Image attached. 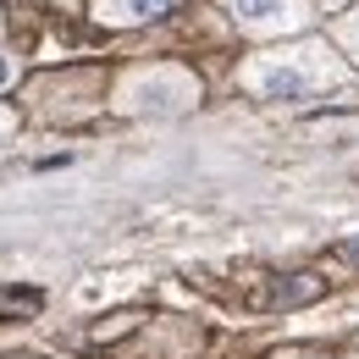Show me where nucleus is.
Returning a JSON list of instances; mask_svg holds the SVG:
<instances>
[{
    "label": "nucleus",
    "instance_id": "nucleus-1",
    "mask_svg": "<svg viewBox=\"0 0 359 359\" xmlns=\"http://www.w3.org/2000/svg\"><path fill=\"white\" fill-rule=\"evenodd\" d=\"M243 89H255L260 100H315V94H348V72L332 55V45H293L271 50L260 61L243 67Z\"/></svg>",
    "mask_w": 359,
    "mask_h": 359
},
{
    "label": "nucleus",
    "instance_id": "nucleus-2",
    "mask_svg": "<svg viewBox=\"0 0 359 359\" xmlns=\"http://www.w3.org/2000/svg\"><path fill=\"white\" fill-rule=\"evenodd\" d=\"M243 34H293L310 22V0H222Z\"/></svg>",
    "mask_w": 359,
    "mask_h": 359
},
{
    "label": "nucleus",
    "instance_id": "nucleus-4",
    "mask_svg": "<svg viewBox=\"0 0 359 359\" xmlns=\"http://www.w3.org/2000/svg\"><path fill=\"white\" fill-rule=\"evenodd\" d=\"M332 34H337V45H343V50H348V55L359 61V11H348V17H343Z\"/></svg>",
    "mask_w": 359,
    "mask_h": 359
},
{
    "label": "nucleus",
    "instance_id": "nucleus-8",
    "mask_svg": "<svg viewBox=\"0 0 359 359\" xmlns=\"http://www.w3.org/2000/svg\"><path fill=\"white\" fill-rule=\"evenodd\" d=\"M326 6H343V0H326Z\"/></svg>",
    "mask_w": 359,
    "mask_h": 359
},
{
    "label": "nucleus",
    "instance_id": "nucleus-6",
    "mask_svg": "<svg viewBox=\"0 0 359 359\" xmlns=\"http://www.w3.org/2000/svg\"><path fill=\"white\" fill-rule=\"evenodd\" d=\"M6 83H11V55L0 50V89H6Z\"/></svg>",
    "mask_w": 359,
    "mask_h": 359
},
{
    "label": "nucleus",
    "instance_id": "nucleus-3",
    "mask_svg": "<svg viewBox=\"0 0 359 359\" xmlns=\"http://www.w3.org/2000/svg\"><path fill=\"white\" fill-rule=\"evenodd\" d=\"M172 6H177V0H94L100 22H111V28H133V22H149V17L172 11Z\"/></svg>",
    "mask_w": 359,
    "mask_h": 359
},
{
    "label": "nucleus",
    "instance_id": "nucleus-5",
    "mask_svg": "<svg viewBox=\"0 0 359 359\" xmlns=\"http://www.w3.org/2000/svg\"><path fill=\"white\" fill-rule=\"evenodd\" d=\"M0 310H39V293H0Z\"/></svg>",
    "mask_w": 359,
    "mask_h": 359
},
{
    "label": "nucleus",
    "instance_id": "nucleus-7",
    "mask_svg": "<svg viewBox=\"0 0 359 359\" xmlns=\"http://www.w3.org/2000/svg\"><path fill=\"white\" fill-rule=\"evenodd\" d=\"M6 128H11V116H6V111H0V133H6Z\"/></svg>",
    "mask_w": 359,
    "mask_h": 359
}]
</instances>
